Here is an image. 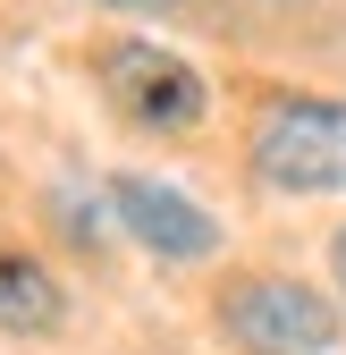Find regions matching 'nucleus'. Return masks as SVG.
Here are the masks:
<instances>
[{"mask_svg": "<svg viewBox=\"0 0 346 355\" xmlns=\"http://www.w3.org/2000/svg\"><path fill=\"white\" fill-rule=\"evenodd\" d=\"M329 271H338V288H346V229L329 237Z\"/></svg>", "mask_w": 346, "mask_h": 355, "instance_id": "6", "label": "nucleus"}, {"mask_svg": "<svg viewBox=\"0 0 346 355\" xmlns=\"http://www.w3.org/2000/svg\"><path fill=\"white\" fill-rule=\"evenodd\" d=\"M110 220L144 254H161V262H211V254H220V220H211L194 195L161 187V178H136V169L110 178Z\"/></svg>", "mask_w": 346, "mask_h": 355, "instance_id": "4", "label": "nucleus"}, {"mask_svg": "<svg viewBox=\"0 0 346 355\" xmlns=\"http://www.w3.org/2000/svg\"><path fill=\"white\" fill-rule=\"evenodd\" d=\"M245 161L271 195H346V102L271 94L245 127Z\"/></svg>", "mask_w": 346, "mask_h": 355, "instance_id": "1", "label": "nucleus"}, {"mask_svg": "<svg viewBox=\"0 0 346 355\" xmlns=\"http://www.w3.org/2000/svg\"><path fill=\"white\" fill-rule=\"evenodd\" d=\"M93 9H178V0H93Z\"/></svg>", "mask_w": 346, "mask_h": 355, "instance_id": "7", "label": "nucleus"}, {"mask_svg": "<svg viewBox=\"0 0 346 355\" xmlns=\"http://www.w3.org/2000/svg\"><path fill=\"white\" fill-rule=\"evenodd\" d=\"M60 322H68L60 279L42 271L26 245H0V330H9V338H51Z\"/></svg>", "mask_w": 346, "mask_h": 355, "instance_id": "5", "label": "nucleus"}, {"mask_svg": "<svg viewBox=\"0 0 346 355\" xmlns=\"http://www.w3.org/2000/svg\"><path fill=\"white\" fill-rule=\"evenodd\" d=\"M220 330L245 347V355H329L346 338L338 304L304 279H279V271H253V279H228L220 288Z\"/></svg>", "mask_w": 346, "mask_h": 355, "instance_id": "3", "label": "nucleus"}, {"mask_svg": "<svg viewBox=\"0 0 346 355\" xmlns=\"http://www.w3.org/2000/svg\"><path fill=\"white\" fill-rule=\"evenodd\" d=\"M93 76H102L110 110L127 127H144V136H186V127H203V110H211L203 68L178 60V51H161V42H144V34H110L93 51Z\"/></svg>", "mask_w": 346, "mask_h": 355, "instance_id": "2", "label": "nucleus"}]
</instances>
